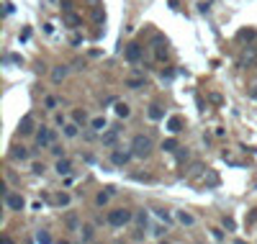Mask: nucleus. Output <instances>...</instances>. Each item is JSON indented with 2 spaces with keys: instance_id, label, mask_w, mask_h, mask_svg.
<instances>
[{
  "instance_id": "a878e982",
  "label": "nucleus",
  "mask_w": 257,
  "mask_h": 244,
  "mask_svg": "<svg viewBox=\"0 0 257 244\" xmlns=\"http://www.w3.org/2000/svg\"><path fill=\"white\" fill-rule=\"evenodd\" d=\"M64 21H67V24H70L72 29H77V26H80V18H77L75 13H67V16H64Z\"/></svg>"
},
{
  "instance_id": "1a4fd4ad",
  "label": "nucleus",
  "mask_w": 257,
  "mask_h": 244,
  "mask_svg": "<svg viewBox=\"0 0 257 244\" xmlns=\"http://www.w3.org/2000/svg\"><path fill=\"white\" fill-rule=\"evenodd\" d=\"M67 75H70V67H67V64H57V67L52 70V82L59 85V82L67 80Z\"/></svg>"
},
{
  "instance_id": "9d476101",
  "label": "nucleus",
  "mask_w": 257,
  "mask_h": 244,
  "mask_svg": "<svg viewBox=\"0 0 257 244\" xmlns=\"http://www.w3.org/2000/svg\"><path fill=\"white\" fill-rule=\"evenodd\" d=\"M100 142H103V147H113V144L118 142V129H105L103 137H100Z\"/></svg>"
},
{
  "instance_id": "39448f33",
  "label": "nucleus",
  "mask_w": 257,
  "mask_h": 244,
  "mask_svg": "<svg viewBox=\"0 0 257 244\" xmlns=\"http://www.w3.org/2000/svg\"><path fill=\"white\" fill-rule=\"evenodd\" d=\"M132 157H134L132 147H128V149L118 147V149H113V152H111V162H113L116 167H126V165H128V160H132Z\"/></svg>"
},
{
  "instance_id": "393cba45",
  "label": "nucleus",
  "mask_w": 257,
  "mask_h": 244,
  "mask_svg": "<svg viewBox=\"0 0 257 244\" xmlns=\"http://www.w3.org/2000/svg\"><path fill=\"white\" fill-rule=\"evenodd\" d=\"M134 218H137V224H139V229H147V213H144V211L134 213Z\"/></svg>"
},
{
  "instance_id": "f8f14e48",
  "label": "nucleus",
  "mask_w": 257,
  "mask_h": 244,
  "mask_svg": "<svg viewBox=\"0 0 257 244\" xmlns=\"http://www.w3.org/2000/svg\"><path fill=\"white\" fill-rule=\"evenodd\" d=\"M34 126H36L34 116H31V113H26L24 118H21V124H18V131H21V134H31V131H34Z\"/></svg>"
},
{
  "instance_id": "f03ea898",
  "label": "nucleus",
  "mask_w": 257,
  "mask_h": 244,
  "mask_svg": "<svg viewBox=\"0 0 257 244\" xmlns=\"http://www.w3.org/2000/svg\"><path fill=\"white\" fill-rule=\"evenodd\" d=\"M132 218H134V211H128V208H113L105 216L108 226H113V229H123L126 224H132Z\"/></svg>"
},
{
  "instance_id": "72a5a7b5",
  "label": "nucleus",
  "mask_w": 257,
  "mask_h": 244,
  "mask_svg": "<svg viewBox=\"0 0 257 244\" xmlns=\"http://www.w3.org/2000/svg\"><path fill=\"white\" fill-rule=\"evenodd\" d=\"M31 172H34V175H41V172H44V165H34Z\"/></svg>"
},
{
  "instance_id": "423d86ee",
  "label": "nucleus",
  "mask_w": 257,
  "mask_h": 244,
  "mask_svg": "<svg viewBox=\"0 0 257 244\" xmlns=\"http://www.w3.org/2000/svg\"><path fill=\"white\" fill-rule=\"evenodd\" d=\"M52 142H54V134H52V129L41 126V129L36 131V147H39V149H49V147H52Z\"/></svg>"
},
{
  "instance_id": "f3484780",
  "label": "nucleus",
  "mask_w": 257,
  "mask_h": 244,
  "mask_svg": "<svg viewBox=\"0 0 257 244\" xmlns=\"http://www.w3.org/2000/svg\"><path fill=\"white\" fill-rule=\"evenodd\" d=\"M126 87L128 90H142V87H147L144 77H126Z\"/></svg>"
},
{
  "instance_id": "7ed1b4c3",
  "label": "nucleus",
  "mask_w": 257,
  "mask_h": 244,
  "mask_svg": "<svg viewBox=\"0 0 257 244\" xmlns=\"http://www.w3.org/2000/svg\"><path fill=\"white\" fill-rule=\"evenodd\" d=\"M3 203H6V208H8V211H16V213H21V211L26 208L24 195H21V193H13V190L3 193Z\"/></svg>"
},
{
  "instance_id": "aec40b11",
  "label": "nucleus",
  "mask_w": 257,
  "mask_h": 244,
  "mask_svg": "<svg viewBox=\"0 0 257 244\" xmlns=\"http://www.w3.org/2000/svg\"><path fill=\"white\" fill-rule=\"evenodd\" d=\"M34 241H41V244H49V241H52V234H49L47 229H39V231L34 234Z\"/></svg>"
},
{
  "instance_id": "f257e3e1",
  "label": "nucleus",
  "mask_w": 257,
  "mask_h": 244,
  "mask_svg": "<svg viewBox=\"0 0 257 244\" xmlns=\"http://www.w3.org/2000/svg\"><path fill=\"white\" fill-rule=\"evenodd\" d=\"M132 152H134V157H137V160H147L149 154L155 152V142H152V137H149V134H137V137L132 139Z\"/></svg>"
},
{
  "instance_id": "a211bd4d",
  "label": "nucleus",
  "mask_w": 257,
  "mask_h": 244,
  "mask_svg": "<svg viewBox=\"0 0 257 244\" xmlns=\"http://www.w3.org/2000/svg\"><path fill=\"white\" fill-rule=\"evenodd\" d=\"M90 129H93V131H98V134H103V131L108 129V124H105V118H103V116H98V118H93V121H90Z\"/></svg>"
},
{
  "instance_id": "412c9836",
  "label": "nucleus",
  "mask_w": 257,
  "mask_h": 244,
  "mask_svg": "<svg viewBox=\"0 0 257 244\" xmlns=\"http://www.w3.org/2000/svg\"><path fill=\"white\" fill-rule=\"evenodd\" d=\"M167 126H170V131H173V134H178V131L183 129V118H178V116H173L167 121Z\"/></svg>"
},
{
  "instance_id": "0eeeda50",
  "label": "nucleus",
  "mask_w": 257,
  "mask_h": 244,
  "mask_svg": "<svg viewBox=\"0 0 257 244\" xmlns=\"http://www.w3.org/2000/svg\"><path fill=\"white\" fill-rule=\"evenodd\" d=\"M123 59H126L128 64H137V62L142 59V44H137V41L126 44V49H123Z\"/></svg>"
},
{
  "instance_id": "f704fd0d",
  "label": "nucleus",
  "mask_w": 257,
  "mask_h": 244,
  "mask_svg": "<svg viewBox=\"0 0 257 244\" xmlns=\"http://www.w3.org/2000/svg\"><path fill=\"white\" fill-rule=\"evenodd\" d=\"M213 239H219V241L224 239V234H221V229H213Z\"/></svg>"
},
{
  "instance_id": "ddd939ff",
  "label": "nucleus",
  "mask_w": 257,
  "mask_h": 244,
  "mask_svg": "<svg viewBox=\"0 0 257 244\" xmlns=\"http://www.w3.org/2000/svg\"><path fill=\"white\" fill-rule=\"evenodd\" d=\"M62 134L67 137V139H77V134H80V124L75 121V124H64L62 126Z\"/></svg>"
},
{
  "instance_id": "6ab92c4d",
  "label": "nucleus",
  "mask_w": 257,
  "mask_h": 244,
  "mask_svg": "<svg viewBox=\"0 0 257 244\" xmlns=\"http://www.w3.org/2000/svg\"><path fill=\"white\" fill-rule=\"evenodd\" d=\"M116 116H118V118H128V116H132V108H128V103H116Z\"/></svg>"
},
{
  "instance_id": "2f4dec72",
  "label": "nucleus",
  "mask_w": 257,
  "mask_h": 244,
  "mask_svg": "<svg viewBox=\"0 0 257 244\" xmlns=\"http://www.w3.org/2000/svg\"><path fill=\"white\" fill-rule=\"evenodd\" d=\"M190 160V152L185 149V152H178V162H188Z\"/></svg>"
},
{
  "instance_id": "2eb2a0df",
  "label": "nucleus",
  "mask_w": 257,
  "mask_h": 244,
  "mask_svg": "<svg viewBox=\"0 0 257 244\" xmlns=\"http://www.w3.org/2000/svg\"><path fill=\"white\" fill-rule=\"evenodd\" d=\"M11 160H16V162H26V160H29V149H26V147H13Z\"/></svg>"
},
{
  "instance_id": "cd10ccee",
  "label": "nucleus",
  "mask_w": 257,
  "mask_h": 244,
  "mask_svg": "<svg viewBox=\"0 0 257 244\" xmlns=\"http://www.w3.org/2000/svg\"><path fill=\"white\" fill-rule=\"evenodd\" d=\"M57 206H70V195L67 193H59L57 195Z\"/></svg>"
},
{
  "instance_id": "dca6fc26",
  "label": "nucleus",
  "mask_w": 257,
  "mask_h": 244,
  "mask_svg": "<svg viewBox=\"0 0 257 244\" xmlns=\"http://www.w3.org/2000/svg\"><path fill=\"white\" fill-rule=\"evenodd\" d=\"M95 239V229L90 224H82L80 226V241H93Z\"/></svg>"
},
{
  "instance_id": "5701e85b",
  "label": "nucleus",
  "mask_w": 257,
  "mask_h": 244,
  "mask_svg": "<svg viewBox=\"0 0 257 244\" xmlns=\"http://www.w3.org/2000/svg\"><path fill=\"white\" fill-rule=\"evenodd\" d=\"M149 118H162V105H149Z\"/></svg>"
},
{
  "instance_id": "473e14b6",
  "label": "nucleus",
  "mask_w": 257,
  "mask_h": 244,
  "mask_svg": "<svg viewBox=\"0 0 257 244\" xmlns=\"http://www.w3.org/2000/svg\"><path fill=\"white\" fill-rule=\"evenodd\" d=\"M52 154H54V157H62L64 152H62V147H59V144H52Z\"/></svg>"
},
{
  "instance_id": "4468645a",
  "label": "nucleus",
  "mask_w": 257,
  "mask_h": 244,
  "mask_svg": "<svg viewBox=\"0 0 257 244\" xmlns=\"http://www.w3.org/2000/svg\"><path fill=\"white\" fill-rule=\"evenodd\" d=\"M54 170H57V175H70V172H72V162H70L67 157H62V160H57Z\"/></svg>"
},
{
  "instance_id": "6e6552de",
  "label": "nucleus",
  "mask_w": 257,
  "mask_h": 244,
  "mask_svg": "<svg viewBox=\"0 0 257 244\" xmlns=\"http://www.w3.org/2000/svg\"><path fill=\"white\" fill-rule=\"evenodd\" d=\"M175 218L180 221V224H183V226H188V229H193V226H196V224H198V218H196V216H193L190 211H175Z\"/></svg>"
},
{
  "instance_id": "4be33fe9",
  "label": "nucleus",
  "mask_w": 257,
  "mask_h": 244,
  "mask_svg": "<svg viewBox=\"0 0 257 244\" xmlns=\"http://www.w3.org/2000/svg\"><path fill=\"white\" fill-rule=\"evenodd\" d=\"M155 213H157V218H160V221H165V224H167V226H170V224H173V216H170V213H167L165 208H157Z\"/></svg>"
},
{
  "instance_id": "9b49d317",
  "label": "nucleus",
  "mask_w": 257,
  "mask_h": 244,
  "mask_svg": "<svg viewBox=\"0 0 257 244\" xmlns=\"http://www.w3.org/2000/svg\"><path fill=\"white\" fill-rule=\"evenodd\" d=\"M113 195H116V188H111V185H108V188H103V190L95 195V203H98V206H105Z\"/></svg>"
},
{
  "instance_id": "c85d7f7f",
  "label": "nucleus",
  "mask_w": 257,
  "mask_h": 244,
  "mask_svg": "<svg viewBox=\"0 0 257 244\" xmlns=\"http://www.w3.org/2000/svg\"><path fill=\"white\" fill-rule=\"evenodd\" d=\"M239 39L242 41H252V39H257V31H239Z\"/></svg>"
},
{
  "instance_id": "20e7f679",
  "label": "nucleus",
  "mask_w": 257,
  "mask_h": 244,
  "mask_svg": "<svg viewBox=\"0 0 257 244\" xmlns=\"http://www.w3.org/2000/svg\"><path fill=\"white\" fill-rule=\"evenodd\" d=\"M237 64H239L242 70L254 67V64H257V47H252V44H249V47H244L242 54H239V59H237Z\"/></svg>"
},
{
  "instance_id": "b1692460",
  "label": "nucleus",
  "mask_w": 257,
  "mask_h": 244,
  "mask_svg": "<svg viewBox=\"0 0 257 244\" xmlns=\"http://www.w3.org/2000/svg\"><path fill=\"white\" fill-rule=\"evenodd\" d=\"M162 149L165 152H178V142L175 139H167V142H162Z\"/></svg>"
},
{
  "instance_id": "bb28decb",
  "label": "nucleus",
  "mask_w": 257,
  "mask_h": 244,
  "mask_svg": "<svg viewBox=\"0 0 257 244\" xmlns=\"http://www.w3.org/2000/svg\"><path fill=\"white\" fill-rule=\"evenodd\" d=\"M75 121L85 126V124H88V113H85V110H75Z\"/></svg>"
},
{
  "instance_id": "7c9ffc66",
  "label": "nucleus",
  "mask_w": 257,
  "mask_h": 244,
  "mask_svg": "<svg viewBox=\"0 0 257 244\" xmlns=\"http://www.w3.org/2000/svg\"><path fill=\"white\" fill-rule=\"evenodd\" d=\"M201 170H203V165H198V162H196V165L190 167V172H188V175H190V177H198V175H201Z\"/></svg>"
},
{
  "instance_id": "c756f323",
  "label": "nucleus",
  "mask_w": 257,
  "mask_h": 244,
  "mask_svg": "<svg viewBox=\"0 0 257 244\" xmlns=\"http://www.w3.org/2000/svg\"><path fill=\"white\" fill-rule=\"evenodd\" d=\"M44 105H47V108H49V110H54V108H57V105H59V100H57V98H54V95H49V98H47V100H44Z\"/></svg>"
}]
</instances>
